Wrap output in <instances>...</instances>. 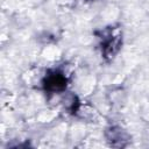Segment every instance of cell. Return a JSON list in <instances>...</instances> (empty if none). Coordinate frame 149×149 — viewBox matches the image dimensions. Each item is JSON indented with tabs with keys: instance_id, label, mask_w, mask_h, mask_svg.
Masks as SVG:
<instances>
[{
	"instance_id": "7a4b0ae2",
	"label": "cell",
	"mask_w": 149,
	"mask_h": 149,
	"mask_svg": "<svg viewBox=\"0 0 149 149\" xmlns=\"http://www.w3.org/2000/svg\"><path fill=\"white\" fill-rule=\"evenodd\" d=\"M44 90L48 92H59L63 91L66 86V78L59 71L49 72L43 80Z\"/></svg>"
},
{
	"instance_id": "6da1fadb",
	"label": "cell",
	"mask_w": 149,
	"mask_h": 149,
	"mask_svg": "<svg viewBox=\"0 0 149 149\" xmlns=\"http://www.w3.org/2000/svg\"><path fill=\"white\" fill-rule=\"evenodd\" d=\"M121 44L120 34L113 33V29H106L101 36V51L105 58H113L114 55L119 51Z\"/></svg>"
}]
</instances>
